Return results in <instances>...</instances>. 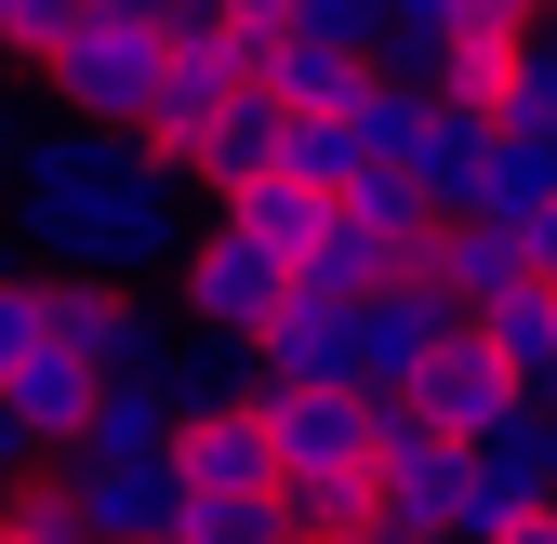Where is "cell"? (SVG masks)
I'll return each instance as SVG.
<instances>
[{
	"instance_id": "obj_14",
	"label": "cell",
	"mask_w": 557,
	"mask_h": 544,
	"mask_svg": "<svg viewBox=\"0 0 557 544\" xmlns=\"http://www.w3.org/2000/svg\"><path fill=\"white\" fill-rule=\"evenodd\" d=\"M278 133H293V107H278L265 81H239L213 120H199V147H186V173L213 186V199H239V186H265L278 173Z\"/></svg>"
},
{
	"instance_id": "obj_31",
	"label": "cell",
	"mask_w": 557,
	"mask_h": 544,
	"mask_svg": "<svg viewBox=\"0 0 557 544\" xmlns=\"http://www.w3.org/2000/svg\"><path fill=\"white\" fill-rule=\"evenodd\" d=\"M544 0H465V27H531Z\"/></svg>"
},
{
	"instance_id": "obj_28",
	"label": "cell",
	"mask_w": 557,
	"mask_h": 544,
	"mask_svg": "<svg viewBox=\"0 0 557 544\" xmlns=\"http://www.w3.org/2000/svg\"><path fill=\"white\" fill-rule=\"evenodd\" d=\"M40 346V280H14V265H0V372H14Z\"/></svg>"
},
{
	"instance_id": "obj_29",
	"label": "cell",
	"mask_w": 557,
	"mask_h": 544,
	"mask_svg": "<svg viewBox=\"0 0 557 544\" xmlns=\"http://www.w3.org/2000/svg\"><path fill=\"white\" fill-rule=\"evenodd\" d=\"M293 27H319V40H359V53H372V27H385V0H293Z\"/></svg>"
},
{
	"instance_id": "obj_26",
	"label": "cell",
	"mask_w": 557,
	"mask_h": 544,
	"mask_svg": "<svg viewBox=\"0 0 557 544\" xmlns=\"http://www.w3.org/2000/svg\"><path fill=\"white\" fill-rule=\"evenodd\" d=\"M505 120H531V133H557V0L518 27V94H505Z\"/></svg>"
},
{
	"instance_id": "obj_15",
	"label": "cell",
	"mask_w": 557,
	"mask_h": 544,
	"mask_svg": "<svg viewBox=\"0 0 557 544\" xmlns=\"http://www.w3.org/2000/svg\"><path fill=\"white\" fill-rule=\"evenodd\" d=\"M544 199H557V133L492 120V133H478V173H465V213H505V226H531Z\"/></svg>"
},
{
	"instance_id": "obj_25",
	"label": "cell",
	"mask_w": 557,
	"mask_h": 544,
	"mask_svg": "<svg viewBox=\"0 0 557 544\" xmlns=\"http://www.w3.org/2000/svg\"><path fill=\"white\" fill-rule=\"evenodd\" d=\"M0 531H14V544H94L81 492H66V479H40V465H27L14 492H0Z\"/></svg>"
},
{
	"instance_id": "obj_20",
	"label": "cell",
	"mask_w": 557,
	"mask_h": 544,
	"mask_svg": "<svg viewBox=\"0 0 557 544\" xmlns=\"http://www.w3.org/2000/svg\"><path fill=\"white\" fill-rule=\"evenodd\" d=\"M278 173H293V186H319V199H345V186L372 173V133H359V107H319V120H293V133H278Z\"/></svg>"
},
{
	"instance_id": "obj_30",
	"label": "cell",
	"mask_w": 557,
	"mask_h": 544,
	"mask_svg": "<svg viewBox=\"0 0 557 544\" xmlns=\"http://www.w3.org/2000/svg\"><path fill=\"white\" fill-rule=\"evenodd\" d=\"M518 239H531V280H557V199H544V213H531Z\"/></svg>"
},
{
	"instance_id": "obj_21",
	"label": "cell",
	"mask_w": 557,
	"mask_h": 544,
	"mask_svg": "<svg viewBox=\"0 0 557 544\" xmlns=\"http://www.w3.org/2000/svg\"><path fill=\"white\" fill-rule=\"evenodd\" d=\"M293 280H306V293H372V280H398V265H385V239L332 199V213H319V239L293 252Z\"/></svg>"
},
{
	"instance_id": "obj_9",
	"label": "cell",
	"mask_w": 557,
	"mask_h": 544,
	"mask_svg": "<svg viewBox=\"0 0 557 544\" xmlns=\"http://www.w3.org/2000/svg\"><path fill=\"white\" fill-rule=\"evenodd\" d=\"M531 505H544V398H531L518 425L465 438V479H451V531H478V544H492V531H518Z\"/></svg>"
},
{
	"instance_id": "obj_18",
	"label": "cell",
	"mask_w": 557,
	"mask_h": 544,
	"mask_svg": "<svg viewBox=\"0 0 557 544\" xmlns=\"http://www.w3.org/2000/svg\"><path fill=\"white\" fill-rule=\"evenodd\" d=\"M173 425H186V412H173V385H160V359H147V372H107V385H94L81 452H173Z\"/></svg>"
},
{
	"instance_id": "obj_6",
	"label": "cell",
	"mask_w": 557,
	"mask_h": 544,
	"mask_svg": "<svg viewBox=\"0 0 557 544\" xmlns=\"http://www.w3.org/2000/svg\"><path fill=\"white\" fill-rule=\"evenodd\" d=\"M398 398H411L438 438H492V425H518V412H531V398H518V372L492 359V332H478V319H451L438 346H425V372H411Z\"/></svg>"
},
{
	"instance_id": "obj_33",
	"label": "cell",
	"mask_w": 557,
	"mask_h": 544,
	"mask_svg": "<svg viewBox=\"0 0 557 544\" xmlns=\"http://www.w3.org/2000/svg\"><path fill=\"white\" fill-rule=\"evenodd\" d=\"M27 465H40V452L14 438V412H0V492H14V479H27Z\"/></svg>"
},
{
	"instance_id": "obj_39",
	"label": "cell",
	"mask_w": 557,
	"mask_h": 544,
	"mask_svg": "<svg viewBox=\"0 0 557 544\" xmlns=\"http://www.w3.org/2000/svg\"><path fill=\"white\" fill-rule=\"evenodd\" d=\"M544 293H557V280H544Z\"/></svg>"
},
{
	"instance_id": "obj_32",
	"label": "cell",
	"mask_w": 557,
	"mask_h": 544,
	"mask_svg": "<svg viewBox=\"0 0 557 544\" xmlns=\"http://www.w3.org/2000/svg\"><path fill=\"white\" fill-rule=\"evenodd\" d=\"M385 14H411V27H465V0H385Z\"/></svg>"
},
{
	"instance_id": "obj_5",
	"label": "cell",
	"mask_w": 557,
	"mask_h": 544,
	"mask_svg": "<svg viewBox=\"0 0 557 544\" xmlns=\"http://www.w3.org/2000/svg\"><path fill=\"white\" fill-rule=\"evenodd\" d=\"M451 319H465V306H451L438 280H372L359 306H345V385H359V398H398Z\"/></svg>"
},
{
	"instance_id": "obj_4",
	"label": "cell",
	"mask_w": 557,
	"mask_h": 544,
	"mask_svg": "<svg viewBox=\"0 0 557 544\" xmlns=\"http://www.w3.org/2000/svg\"><path fill=\"white\" fill-rule=\"evenodd\" d=\"M40 332L107 385V372H147L173 319H160V306H133V280H81V265H53V280H40Z\"/></svg>"
},
{
	"instance_id": "obj_19",
	"label": "cell",
	"mask_w": 557,
	"mask_h": 544,
	"mask_svg": "<svg viewBox=\"0 0 557 544\" xmlns=\"http://www.w3.org/2000/svg\"><path fill=\"white\" fill-rule=\"evenodd\" d=\"M478 332H492V359L518 372V398H557V293L518 280L505 306H478Z\"/></svg>"
},
{
	"instance_id": "obj_10",
	"label": "cell",
	"mask_w": 557,
	"mask_h": 544,
	"mask_svg": "<svg viewBox=\"0 0 557 544\" xmlns=\"http://www.w3.org/2000/svg\"><path fill=\"white\" fill-rule=\"evenodd\" d=\"M345 306H359V293H278V319L252 332V398L265 385H345Z\"/></svg>"
},
{
	"instance_id": "obj_38",
	"label": "cell",
	"mask_w": 557,
	"mask_h": 544,
	"mask_svg": "<svg viewBox=\"0 0 557 544\" xmlns=\"http://www.w3.org/2000/svg\"><path fill=\"white\" fill-rule=\"evenodd\" d=\"M0 544H14V531H0Z\"/></svg>"
},
{
	"instance_id": "obj_12",
	"label": "cell",
	"mask_w": 557,
	"mask_h": 544,
	"mask_svg": "<svg viewBox=\"0 0 557 544\" xmlns=\"http://www.w3.org/2000/svg\"><path fill=\"white\" fill-rule=\"evenodd\" d=\"M0 412H14V438L53 465V452H81V425H94V372H81V359H66L53 332H40V346L0 372Z\"/></svg>"
},
{
	"instance_id": "obj_3",
	"label": "cell",
	"mask_w": 557,
	"mask_h": 544,
	"mask_svg": "<svg viewBox=\"0 0 557 544\" xmlns=\"http://www.w3.org/2000/svg\"><path fill=\"white\" fill-rule=\"evenodd\" d=\"M173 293H186L173 319H199V332H239V346H252V332L278 319V293H293V265H278V252H265V239H252L239 213H213V226L186 239V265H173Z\"/></svg>"
},
{
	"instance_id": "obj_1",
	"label": "cell",
	"mask_w": 557,
	"mask_h": 544,
	"mask_svg": "<svg viewBox=\"0 0 557 544\" xmlns=\"http://www.w3.org/2000/svg\"><path fill=\"white\" fill-rule=\"evenodd\" d=\"M14 226L53 252V265H81V280H173L186 265V173L147 160L133 133H94V120H53L27 133V160H14Z\"/></svg>"
},
{
	"instance_id": "obj_11",
	"label": "cell",
	"mask_w": 557,
	"mask_h": 544,
	"mask_svg": "<svg viewBox=\"0 0 557 544\" xmlns=\"http://www.w3.org/2000/svg\"><path fill=\"white\" fill-rule=\"evenodd\" d=\"M252 81L293 107V120H319V107H359L372 53L359 40H319V27H252Z\"/></svg>"
},
{
	"instance_id": "obj_7",
	"label": "cell",
	"mask_w": 557,
	"mask_h": 544,
	"mask_svg": "<svg viewBox=\"0 0 557 544\" xmlns=\"http://www.w3.org/2000/svg\"><path fill=\"white\" fill-rule=\"evenodd\" d=\"M53 479L81 492L94 544H173V505H186L173 452H53Z\"/></svg>"
},
{
	"instance_id": "obj_8",
	"label": "cell",
	"mask_w": 557,
	"mask_h": 544,
	"mask_svg": "<svg viewBox=\"0 0 557 544\" xmlns=\"http://www.w3.org/2000/svg\"><path fill=\"white\" fill-rule=\"evenodd\" d=\"M252 412L278 438V479H359L372 465V398L359 385H265Z\"/></svg>"
},
{
	"instance_id": "obj_13",
	"label": "cell",
	"mask_w": 557,
	"mask_h": 544,
	"mask_svg": "<svg viewBox=\"0 0 557 544\" xmlns=\"http://www.w3.org/2000/svg\"><path fill=\"white\" fill-rule=\"evenodd\" d=\"M173 479L186 492H278V438L252 398H226V412H186L173 425Z\"/></svg>"
},
{
	"instance_id": "obj_17",
	"label": "cell",
	"mask_w": 557,
	"mask_h": 544,
	"mask_svg": "<svg viewBox=\"0 0 557 544\" xmlns=\"http://www.w3.org/2000/svg\"><path fill=\"white\" fill-rule=\"evenodd\" d=\"M160 385H173V412H226V398H252V346H239V332L173 319V332H160Z\"/></svg>"
},
{
	"instance_id": "obj_36",
	"label": "cell",
	"mask_w": 557,
	"mask_h": 544,
	"mask_svg": "<svg viewBox=\"0 0 557 544\" xmlns=\"http://www.w3.org/2000/svg\"><path fill=\"white\" fill-rule=\"evenodd\" d=\"M544 492H557V398H544Z\"/></svg>"
},
{
	"instance_id": "obj_35",
	"label": "cell",
	"mask_w": 557,
	"mask_h": 544,
	"mask_svg": "<svg viewBox=\"0 0 557 544\" xmlns=\"http://www.w3.org/2000/svg\"><path fill=\"white\" fill-rule=\"evenodd\" d=\"M226 14H239V27H293V0H226Z\"/></svg>"
},
{
	"instance_id": "obj_24",
	"label": "cell",
	"mask_w": 557,
	"mask_h": 544,
	"mask_svg": "<svg viewBox=\"0 0 557 544\" xmlns=\"http://www.w3.org/2000/svg\"><path fill=\"white\" fill-rule=\"evenodd\" d=\"M226 213H239V226H252L278 265H293V252L319 239V213H332V199H319V186H293V173H265V186H239V199H226Z\"/></svg>"
},
{
	"instance_id": "obj_37",
	"label": "cell",
	"mask_w": 557,
	"mask_h": 544,
	"mask_svg": "<svg viewBox=\"0 0 557 544\" xmlns=\"http://www.w3.org/2000/svg\"><path fill=\"white\" fill-rule=\"evenodd\" d=\"M0 14H14V0H0Z\"/></svg>"
},
{
	"instance_id": "obj_16",
	"label": "cell",
	"mask_w": 557,
	"mask_h": 544,
	"mask_svg": "<svg viewBox=\"0 0 557 544\" xmlns=\"http://www.w3.org/2000/svg\"><path fill=\"white\" fill-rule=\"evenodd\" d=\"M425 280H438V293L478 319V306H505V293L531 280V239H518L505 213H451V226H438V265H425Z\"/></svg>"
},
{
	"instance_id": "obj_23",
	"label": "cell",
	"mask_w": 557,
	"mask_h": 544,
	"mask_svg": "<svg viewBox=\"0 0 557 544\" xmlns=\"http://www.w3.org/2000/svg\"><path fill=\"white\" fill-rule=\"evenodd\" d=\"M173 544H293V518H278V492H186Z\"/></svg>"
},
{
	"instance_id": "obj_22",
	"label": "cell",
	"mask_w": 557,
	"mask_h": 544,
	"mask_svg": "<svg viewBox=\"0 0 557 544\" xmlns=\"http://www.w3.org/2000/svg\"><path fill=\"white\" fill-rule=\"evenodd\" d=\"M438 94H451V107H478V120H505V94H518V27H451Z\"/></svg>"
},
{
	"instance_id": "obj_27",
	"label": "cell",
	"mask_w": 557,
	"mask_h": 544,
	"mask_svg": "<svg viewBox=\"0 0 557 544\" xmlns=\"http://www.w3.org/2000/svg\"><path fill=\"white\" fill-rule=\"evenodd\" d=\"M66 27H81V0H14V14H0V53H14V66H40Z\"/></svg>"
},
{
	"instance_id": "obj_2",
	"label": "cell",
	"mask_w": 557,
	"mask_h": 544,
	"mask_svg": "<svg viewBox=\"0 0 557 544\" xmlns=\"http://www.w3.org/2000/svg\"><path fill=\"white\" fill-rule=\"evenodd\" d=\"M160 14H173V0H81V27L40 53L53 120H94V133H133V120H147L160 53H173V40H160Z\"/></svg>"
},
{
	"instance_id": "obj_34",
	"label": "cell",
	"mask_w": 557,
	"mask_h": 544,
	"mask_svg": "<svg viewBox=\"0 0 557 544\" xmlns=\"http://www.w3.org/2000/svg\"><path fill=\"white\" fill-rule=\"evenodd\" d=\"M14 160H27V120H14V107H0V186H14Z\"/></svg>"
}]
</instances>
